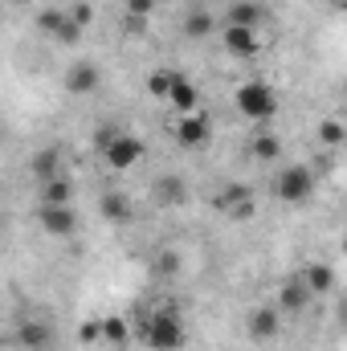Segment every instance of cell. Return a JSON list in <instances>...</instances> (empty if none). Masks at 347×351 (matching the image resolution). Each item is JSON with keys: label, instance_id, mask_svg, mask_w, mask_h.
<instances>
[{"label": "cell", "instance_id": "6da1fadb", "mask_svg": "<svg viewBox=\"0 0 347 351\" xmlns=\"http://www.w3.org/2000/svg\"><path fill=\"white\" fill-rule=\"evenodd\" d=\"M233 106H237V114L250 119V123H270V119L282 110V98H278V90L270 86V82L250 78V82H241V86L233 90Z\"/></svg>", "mask_w": 347, "mask_h": 351}, {"label": "cell", "instance_id": "7a4b0ae2", "mask_svg": "<svg viewBox=\"0 0 347 351\" xmlns=\"http://www.w3.org/2000/svg\"><path fill=\"white\" fill-rule=\"evenodd\" d=\"M143 343L152 351H180L188 343V327H184V319L176 315V311H152L147 319H143Z\"/></svg>", "mask_w": 347, "mask_h": 351}, {"label": "cell", "instance_id": "3957f363", "mask_svg": "<svg viewBox=\"0 0 347 351\" xmlns=\"http://www.w3.org/2000/svg\"><path fill=\"white\" fill-rule=\"evenodd\" d=\"M274 196L282 204H302L315 196V172L307 164H286L282 172L274 176Z\"/></svg>", "mask_w": 347, "mask_h": 351}, {"label": "cell", "instance_id": "277c9868", "mask_svg": "<svg viewBox=\"0 0 347 351\" xmlns=\"http://www.w3.org/2000/svg\"><path fill=\"white\" fill-rule=\"evenodd\" d=\"M102 160L110 172H131L139 160H143V139L131 135V131H115L106 143H102Z\"/></svg>", "mask_w": 347, "mask_h": 351}, {"label": "cell", "instance_id": "5b68a950", "mask_svg": "<svg viewBox=\"0 0 347 351\" xmlns=\"http://www.w3.org/2000/svg\"><path fill=\"white\" fill-rule=\"evenodd\" d=\"M37 225H41L45 237L66 241V237L78 233V213H74V204H41L37 208Z\"/></svg>", "mask_w": 347, "mask_h": 351}, {"label": "cell", "instance_id": "8992f818", "mask_svg": "<svg viewBox=\"0 0 347 351\" xmlns=\"http://www.w3.org/2000/svg\"><path fill=\"white\" fill-rule=\"evenodd\" d=\"M172 135H176V143H180L184 152H200V147L213 143V123H208L200 110H192V114H176Z\"/></svg>", "mask_w": 347, "mask_h": 351}, {"label": "cell", "instance_id": "52a82bcc", "mask_svg": "<svg viewBox=\"0 0 347 351\" xmlns=\"http://www.w3.org/2000/svg\"><path fill=\"white\" fill-rule=\"evenodd\" d=\"M213 208L221 217H229V221H250L254 217V192L246 184H229V188H221L213 196Z\"/></svg>", "mask_w": 347, "mask_h": 351}, {"label": "cell", "instance_id": "ba28073f", "mask_svg": "<svg viewBox=\"0 0 347 351\" xmlns=\"http://www.w3.org/2000/svg\"><path fill=\"white\" fill-rule=\"evenodd\" d=\"M221 49L237 62H250L261 53V33L258 29H241V25H225L221 29Z\"/></svg>", "mask_w": 347, "mask_h": 351}, {"label": "cell", "instance_id": "9c48e42d", "mask_svg": "<svg viewBox=\"0 0 347 351\" xmlns=\"http://www.w3.org/2000/svg\"><path fill=\"white\" fill-rule=\"evenodd\" d=\"M37 29H41V33H49L58 45H78V41H82V33H86V29H78V25L70 21V12H66V8H45V12H37Z\"/></svg>", "mask_w": 347, "mask_h": 351}, {"label": "cell", "instance_id": "30bf717a", "mask_svg": "<svg viewBox=\"0 0 347 351\" xmlns=\"http://www.w3.org/2000/svg\"><path fill=\"white\" fill-rule=\"evenodd\" d=\"M246 331H250V339H254V343H274V339L282 335V311H278L274 302L254 306V311H250V319H246Z\"/></svg>", "mask_w": 347, "mask_h": 351}, {"label": "cell", "instance_id": "8fae6325", "mask_svg": "<svg viewBox=\"0 0 347 351\" xmlns=\"http://www.w3.org/2000/svg\"><path fill=\"white\" fill-rule=\"evenodd\" d=\"M29 176H33L37 184L66 176V152H62V143H45L41 152H33V160H29Z\"/></svg>", "mask_w": 347, "mask_h": 351}, {"label": "cell", "instance_id": "7c38bea8", "mask_svg": "<svg viewBox=\"0 0 347 351\" xmlns=\"http://www.w3.org/2000/svg\"><path fill=\"white\" fill-rule=\"evenodd\" d=\"M16 343L25 351H53V327L45 319H21L16 323Z\"/></svg>", "mask_w": 347, "mask_h": 351}, {"label": "cell", "instance_id": "4fadbf2b", "mask_svg": "<svg viewBox=\"0 0 347 351\" xmlns=\"http://www.w3.org/2000/svg\"><path fill=\"white\" fill-rule=\"evenodd\" d=\"M168 106H172L176 114H192L196 106H200V90H196V82L188 78V74H180L176 70L172 74V86H168V98H164Z\"/></svg>", "mask_w": 347, "mask_h": 351}, {"label": "cell", "instance_id": "5bb4252c", "mask_svg": "<svg viewBox=\"0 0 347 351\" xmlns=\"http://www.w3.org/2000/svg\"><path fill=\"white\" fill-rule=\"evenodd\" d=\"M274 306L282 311V319H286V315H302V311L311 306V290L302 286V278H286V282L278 286V298H274Z\"/></svg>", "mask_w": 347, "mask_h": 351}, {"label": "cell", "instance_id": "9a60e30c", "mask_svg": "<svg viewBox=\"0 0 347 351\" xmlns=\"http://www.w3.org/2000/svg\"><path fill=\"white\" fill-rule=\"evenodd\" d=\"M302 286L311 290V298H323V294H331L335 290V282H339V274H335V265L331 262H311L302 265Z\"/></svg>", "mask_w": 347, "mask_h": 351}, {"label": "cell", "instance_id": "2e32d148", "mask_svg": "<svg viewBox=\"0 0 347 351\" xmlns=\"http://www.w3.org/2000/svg\"><path fill=\"white\" fill-rule=\"evenodd\" d=\"M102 86V70H98V62H74L70 70H66V90L70 94H94V90Z\"/></svg>", "mask_w": 347, "mask_h": 351}, {"label": "cell", "instance_id": "e0dca14e", "mask_svg": "<svg viewBox=\"0 0 347 351\" xmlns=\"http://www.w3.org/2000/svg\"><path fill=\"white\" fill-rule=\"evenodd\" d=\"M152 196H156L164 208H180V204H188V184H184V176L164 172V176H156V184H152Z\"/></svg>", "mask_w": 347, "mask_h": 351}, {"label": "cell", "instance_id": "ac0fdd59", "mask_svg": "<svg viewBox=\"0 0 347 351\" xmlns=\"http://www.w3.org/2000/svg\"><path fill=\"white\" fill-rule=\"evenodd\" d=\"M98 213H102V221H110V225H127V221L135 217V204H131V196H127V192L110 188V192H102V196H98Z\"/></svg>", "mask_w": 347, "mask_h": 351}, {"label": "cell", "instance_id": "d6986e66", "mask_svg": "<svg viewBox=\"0 0 347 351\" xmlns=\"http://www.w3.org/2000/svg\"><path fill=\"white\" fill-rule=\"evenodd\" d=\"M180 33H184L188 41H208V37L217 33V16H213V12H204V8H192V12H184Z\"/></svg>", "mask_w": 347, "mask_h": 351}, {"label": "cell", "instance_id": "ffe728a7", "mask_svg": "<svg viewBox=\"0 0 347 351\" xmlns=\"http://www.w3.org/2000/svg\"><path fill=\"white\" fill-rule=\"evenodd\" d=\"M261 21H265V8H261L258 0H237L225 12V25H241V29H258Z\"/></svg>", "mask_w": 347, "mask_h": 351}, {"label": "cell", "instance_id": "44dd1931", "mask_svg": "<svg viewBox=\"0 0 347 351\" xmlns=\"http://www.w3.org/2000/svg\"><path fill=\"white\" fill-rule=\"evenodd\" d=\"M250 156H254L258 164H278V160H282V135L258 131V135L250 139Z\"/></svg>", "mask_w": 347, "mask_h": 351}, {"label": "cell", "instance_id": "7402d4cb", "mask_svg": "<svg viewBox=\"0 0 347 351\" xmlns=\"http://www.w3.org/2000/svg\"><path fill=\"white\" fill-rule=\"evenodd\" d=\"M41 204H74V180L70 176L45 180L41 184Z\"/></svg>", "mask_w": 347, "mask_h": 351}, {"label": "cell", "instance_id": "603a6c76", "mask_svg": "<svg viewBox=\"0 0 347 351\" xmlns=\"http://www.w3.org/2000/svg\"><path fill=\"white\" fill-rule=\"evenodd\" d=\"M98 327H102V343H110V348H127V339H131V323H127L123 315H106V319H98Z\"/></svg>", "mask_w": 347, "mask_h": 351}, {"label": "cell", "instance_id": "cb8c5ba5", "mask_svg": "<svg viewBox=\"0 0 347 351\" xmlns=\"http://www.w3.org/2000/svg\"><path fill=\"white\" fill-rule=\"evenodd\" d=\"M344 139H347V127L339 119H323V123H319V143H323V147H339Z\"/></svg>", "mask_w": 347, "mask_h": 351}, {"label": "cell", "instance_id": "d4e9b609", "mask_svg": "<svg viewBox=\"0 0 347 351\" xmlns=\"http://www.w3.org/2000/svg\"><path fill=\"white\" fill-rule=\"evenodd\" d=\"M172 74H176V70H168V66L152 70V74H147V94L164 102V98H168V86H172Z\"/></svg>", "mask_w": 347, "mask_h": 351}, {"label": "cell", "instance_id": "484cf974", "mask_svg": "<svg viewBox=\"0 0 347 351\" xmlns=\"http://www.w3.org/2000/svg\"><path fill=\"white\" fill-rule=\"evenodd\" d=\"M180 269H184V262H180V254H176V250H164V254L152 262V274H160V278H176Z\"/></svg>", "mask_w": 347, "mask_h": 351}, {"label": "cell", "instance_id": "4316f807", "mask_svg": "<svg viewBox=\"0 0 347 351\" xmlns=\"http://www.w3.org/2000/svg\"><path fill=\"white\" fill-rule=\"evenodd\" d=\"M160 8V0H127L123 4V12L135 21V25H143V21H152V12Z\"/></svg>", "mask_w": 347, "mask_h": 351}, {"label": "cell", "instance_id": "83f0119b", "mask_svg": "<svg viewBox=\"0 0 347 351\" xmlns=\"http://www.w3.org/2000/svg\"><path fill=\"white\" fill-rule=\"evenodd\" d=\"M66 12H70V21H74L78 29H90V25H94V4H90V0H74Z\"/></svg>", "mask_w": 347, "mask_h": 351}, {"label": "cell", "instance_id": "f1b7e54d", "mask_svg": "<svg viewBox=\"0 0 347 351\" xmlns=\"http://www.w3.org/2000/svg\"><path fill=\"white\" fill-rule=\"evenodd\" d=\"M78 339H82V343H102V327H98V319H86V323L78 327Z\"/></svg>", "mask_w": 347, "mask_h": 351}, {"label": "cell", "instance_id": "f546056e", "mask_svg": "<svg viewBox=\"0 0 347 351\" xmlns=\"http://www.w3.org/2000/svg\"><path fill=\"white\" fill-rule=\"evenodd\" d=\"M110 351H127V348H110Z\"/></svg>", "mask_w": 347, "mask_h": 351}]
</instances>
